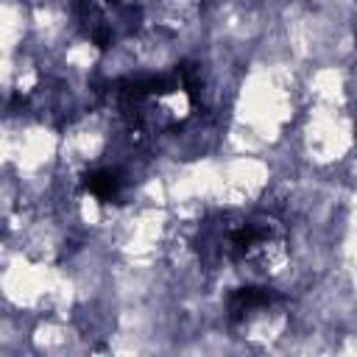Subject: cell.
Returning a JSON list of instances; mask_svg holds the SVG:
<instances>
[{
    "mask_svg": "<svg viewBox=\"0 0 357 357\" xmlns=\"http://www.w3.org/2000/svg\"><path fill=\"white\" fill-rule=\"evenodd\" d=\"M114 106L126 126L137 134L153 137L184 123L195 106V81L190 67L167 75L128 78L114 86Z\"/></svg>",
    "mask_w": 357,
    "mask_h": 357,
    "instance_id": "1",
    "label": "cell"
},
{
    "mask_svg": "<svg viewBox=\"0 0 357 357\" xmlns=\"http://www.w3.org/2000/svg\"><path fill=\"white\" fill-rule=\"evenodd\" d=\"M75 14L98 47L131 36L139 25V8L131 0H75Z\"/></svg>",
    "mask_w": 357,
    "mask_h": 357,
    "instance_id": "2",
    "label": "cell"
},
{
    "mask_svg": "<svg viewBox=\"0 0 357 357\" xmlns=\"http://www.w3.org/2000/svg\"><path fill=\"white\" fill-rule=\"evenodd\" d=\"M279 301H282V296H279V290H273V287H262V284L240 287V290H234L231 298H229V318H231L234 324H240V321L251 318V315L259 312V310H271V307L279 304Z\"/></svg>",
    "mask_w": 357,
    "mask_h": 357,
    "instance_id": "3",
    "label": "cell"
},
{
    "mask_svg": "<svg viewBox=\"0 0 357 357\" xmlns=\"http://www.w3.org/2000/svg\"><path fill=\"white\" fill-rule=\"evenodd\" d=\"M84 187H86V192H89L92 198L112 204V201H117V198L123 195V187H126V184H123L120 173H114V170H109V167H98V170H92V173L84 176Z\"/></svg>",
    "mask_w": 357,
    "mask_h": 357,
    "instance_id": "4",
    "label": "cell"
}]
</instances>
